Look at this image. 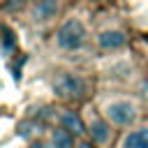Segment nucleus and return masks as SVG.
<instances>
[{"label": "nucleus", "mask_w": 148, "mask_h": 148, "mask_svg": "<svg viewBox=\"0 0 148 148\" xmlns=\"http://www.w3.org/2000/svg\"><path fill=\"white\" fill-rule=\"evenodd\" d=\"M95 81L76 69H62L56 72V76L51 79V90L56 95V99L65 102V104H81L92 95Z\"/></svg>", "instance_id": "nucleus-1"}, {"label": "nucleus", "mask_w": 148, "mask_h": 148, "mask_svg": "<svg viewBox=\"0 0 148 148\" xmlns=\"http://www.w3.org/2000/svg\"><path fill=\"white\" fill-rule=\"evenodd\" d=\"M99 113L118 130H130L139 123V102L127 95H113L106 97L99 106Z\"/></svg>", "instance_id": "nucleus-2"}, {"label": "nucleus", "mask_w": 148, "mask_h": 148, "mask_svg": "<svg viewBox=\"0 0 148 148\" xmlns=\"http://www.w3.org/2000/svg\"><path fill=\"white\" fill-rule=\"evenodd\" d=\"M88 44V25L81 16H67L60 21L53 35V46L62 53H76Z\"/></svg>", "instance_id": "nucleus-3"}, {"label": "nucleus", "mask_w": 148, "mask_h": 148, "mask_svg": "<svg viewBox=\"0 0 148 148\" xmlns=\"http://www.w3.org/2000/svg\"><path fill=\"white\" fill-rule=\"evenodd\" d=\"M62 0H37L28 7V18L32 25H49L60 16Z\"/></svg>", "instance_id": "nucleus-4"}, {"label": "nucleus", "mask_w": 148, "mask_h": 148, "mask_svg": "<svg viewBox=\"0 0 148 148\" xmlns=\"http://www.w3.org/2000/svg\"><path fill=\"white\" fill-rule=\"evenodd\" d=\"M86 136L92 139L99 148L109 146L111 139H113V125L102 113H90V118L86 120Z\"/></svg>", "instance_id": "nucleus-5"}, {"label": "nucleus", "mask_w": 148, "mask_h": 148, "mask_svg": "<svg viewBox=\"0 0 148 148\" xmlns=\"http://www.w3.org/2000/svg\"><path fill=\"white\" fill-rule=\"evenodd\" d=\"M95 42H97V46H99L102 51L111 53V51L125 49V46L130 44V35H127L123 28H102V30L97 32Z\"/></svg>", "instance_id": "nucleus-6"}, {"label": "nucleus", "mask_w": 148, "mask_h": 148, "mask_svg": "<svg viewBox=\"0 0 148 148\" xmlns=\"http://www.w3.org/2000/svg\"><path fill=\"white\" fill-rule=\"evenodd\" d=\"M118 148H148V123H136L123 132Z\"/></svg>", "instance_id": "nucleus-7"}, {"label": "nucleus", "mask_w": 148, "mask_h": 148, "mask_svg": "<svg viewBox=\"0 0 148 148\" xmlns=\"http://www.w3.org/2000/svg\"><path fill=\"white\" fill-rule=\"evenodd\" d=\"M58 125H62L65 130L74 132L79 139L86 136V120H83V118L79 116V111H74V109H62V111L58 113Z\"/></svg>", "instance_id": "nucleus-8"}, {"label": "nucleus", "mask_w": 148, "mask_h": 148, "mask_svg": "<svg viewBox=\"0 0 148 148\" xmlns=\"http://www.w3.org/2000/svg\"><path fill=\"white\" fill-rule=\"evenodd\" d=\"M79 136L69 130H65L62 125L51 130V148H76Z\"/></svg>", "instance_id": "nucleus-9"}, {"label": "nucleus", "mask_w": 148, "mask_h": 148, "mask_svg": "<svg viewBox=\"0 0 148 148\" xmlns=\"http://www.w3.org/2000/svg\"><path fill=\"white\" fill-rule=\"evenodd\" d=\"M76 148H99L92 139H88V136H81L79 141H76Z\"/></svg>", "instance_id": "nucleus-10"}, {"label": "nucleus", "mask_w": 148, "mask_h": 148, "mask_svg": "<svg viewBox=\"0 0 148 148\" xmlns=\"http://www.w3.org/2000/svg\"><path fill=\"white\" fill-rule=\"evenodd\" d=\"M32 2H37V0H9V7H16V5H21V7H30Z\"/></svg>", "instance_id": "nucleus-11"}, {"label": "nucleus", "mask_w": 148, "mask_h": 148, "mask_svg": "<svg viewBox=\"0 0 148 148\" xmlns=\"http://www.w3.org/2000/svg\"><path fill=\"white\" fill-rule=\"evenodd\" d=\"M30 148H46V146H44V143H32Z\"/></svg>", "instance_id": "nucleus-12"}, {"label": "nucleus", "mask_w": 148, "mask_h": 148, "mask_svg": "<svg viewBox=\"0 0 148 148\" xmlns=\"http://www.w3.org/2000/svg\"><path fill=\"white\" fill-rule=\"evenodd\" d=\"M2 5H9V0H0V7H2Z\"/></svg>", "instance_id": "nucleus-13"}]
</instances>
